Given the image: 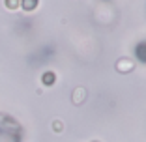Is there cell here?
<instances>
[{
    "label": "cell",
    "instance_id": "6da1fadb",
    "mask_svg": "<svg viewBox=\"0 0 146 142\" xmlns=\"http://www.w3.org/2000/svg\"><path fill=\"white\" fill-rule=\"evenodd\" d=\"M137 56L141 58V60L146 62V43H142V45H139V47H137Z\"/></svg>",
    "mask_w": 146,
    "mask_h": 142
},
{
    "label": "cell",
    "instance_id": "7a4b0ae2",
    "mask_svg": "<svg viewBox=\"0 0 146 142\" xmlns=\"http://www.w3.org/2000/svg\"><path fill=\"white\" fill-rule=\"evenodd\" d=\"M43 82H47V84H49V82H54V75L47 73V75H45V77H43Z\"/></svg>",
    "mask_w": 146,
    "mask_h": 142
}]
</instances>
